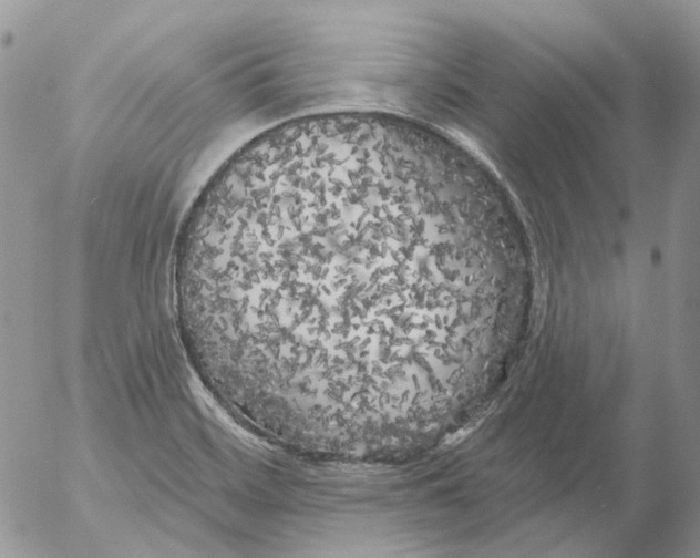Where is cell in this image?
<instances>
[{"mask_svg":"<svg viewBox=\"0 0 700 558\" xmlns=\"http://www.w3.org/2000/svg\"><path fill=\"white\" fill-rule=\"evenodd\" d=\"M411 230L360 206L262 216L214 235L199 299L225 350L268 371L349 373L392 360Z\"/></svg>","mask_w":700,"mask_h":558,"instance_id":"1","label":"cell"}]
</instances>
